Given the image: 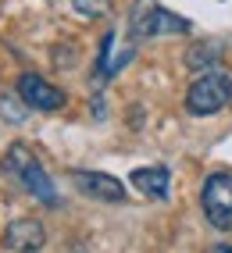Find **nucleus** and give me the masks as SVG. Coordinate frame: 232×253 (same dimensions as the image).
I'll return each instance as SVG.
<instances>
[{
	"mask_svg": "<svg viewBox=\"0 0 232 253\" xmlns=\"http://www.w3.org/2000/svg\"><path fill=\"white\" fill-rule=\"evenodd\" d=\"M164 32H189V22L179 18V14L164 11V7H143L136 18H132V36L136 40H150V36H164Z\"/></svg>",
	"mask_w": 232,
	"mask_h": 253,
	"instance_id": "nucleus-5",
	"label": "nucleus"
},
{
	"mask_svg": "<svg viewBox=\"0 0 232 253\" xmlns=\"http://www.w3.org/2000/svg\"><path fill=\"white\" fill-rule=\"evenodd\" d=\"M4 246L14 250V253H40L46 246V228L40 221H32V217H18V221L7 225Z\"/></svg>",
	"mask_w": 232,
	"mask_h": 253,
	"instance_id": "nucleus-6",
	"label": "nucleus"
},
{
	"mask_svg": "<svg viewBox=\"0 0 232 253\" xmlns=\"http://www.w3.org/2000/svg\"><path fill=\"white\" fill-rule=\"evenodd\" d=\"M129 182L136 185L143 196L164 200V196H168V182H172V175H168V168H136V171L129 175Z\"/></svg>",
	"mask_w": 232,
	"mask_h": 253,
	"instance_id": "nucleus-8",
	"label": "nucleus"
},
{
	"mask_svg": "<svg viewBox=\"0 0 232 253\" xmlns=\"http://www.w3.org/2000/svg\"><path fill=\"white\" fill-rule=\"evenodd\" d=\"M72 7L82 14V18H104L111 11V0H72Z\"/></svg>",
	"mask_w": 232,
	"mask_h": 253,
	"instance_id": "nucleus-9",
	"label": "nucleus"
},
{
	"mask_svg": "<svg viewBox=\"0 0 232 253\" xmlns=\"http://www.w3.org/2000/svg\"><path fill=\"white\" fill-rule=\"evenodd\" d=\"M18 100L29 111H61L68 96H64V89H57L46 79H40L36 72H25L18 79Z\"/></svg>",
	"mask_w": 232,
	"mask_h": 253,
	"instance_id": "nucleus-4",
	"label": "nucleus"
},
{
	"mask_svg": "<svg viewBox=\"0 0 232 253\" xmlns=\"http://www.w3.org/2000/svg\"><path fill=\"white\" fill-rule=\"evenodd\" d=\"M4 171L18 178L25 189L40 200V204H46V207H54V204H57V189H54L50 175H46L43 168H40V161L32 157V150H29L25 143H14L7 154H4Z\"/></svg>",
	"mask_w": 232,
	"mask_h": 253,
	"instance_id": "nucleus-1",
	"label": "nucleus"
},
{
	"mask_svg": "<svg viewBox=\"0 0 232 253\" xmlns=\"http://www.w3.org/2000/svg\"><path fill=\"white\" fill-rule=\"evenodd\" d=\"M211 253H232V246H214Z\"/></svg>",
	"mask_w": 232,
	"mask_h": 253,
	"instance_id": "nucleus-10",
	"label": "nucleus"
},
{
	"mask_svg": "<svg viewBox=\"0 0 232 253\" xmlns=\"http://www.w3.org/2000/svg\"><path fill=\"white\" fill-rule=\"evenodd\" d=\"M72 182L79 185V193H86L93 200L104 204H122L125 200V185L114 175H100V171H72Z\"/></svg>",
	"mask_w": 232,
	"mask_h": 253,
	"instance_id": "nucleus-7",
	"label": "nucleus"
},
{
	"mask_svg": "<svg viewBox=\"0 0 232 253\" xmlns=\"http://www.w3.org/2000/svg\"><path fill=\"white\" fill-rule=\"evenodd\" d=\"M200 207L214 228L232 232V175L229 171L207 175L204 189H200Z\"/></svg>",
	"mask_w": 232,
	"mask_h": 253,
	"instance_id": "nucleus-3",
	"label": "nucleus"
},
{
	"mask_svg": "<svg viewBox=\"0 0 232 253\" xmlns=\"http://www.w3.org/2000/svg\"><path fill=\"white\" fill-rule=\"evenodd\" d=\"M232 100V79L218 68H211L207 75H200L189 86L186 93V111L196 118H207V114H218L225 104Z\"/></svg>",
	"mask_w": 232,
	"mask_h": 253,
	"instance_id": "nucleus-2",
	"label": "nucleus"
}]
</instances>
